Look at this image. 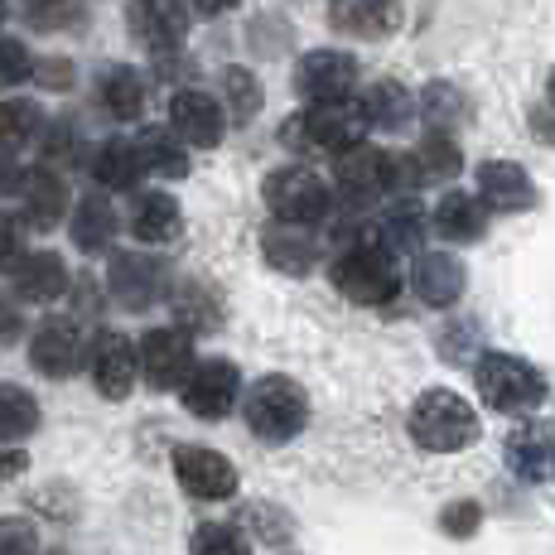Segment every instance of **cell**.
<instances>
[{
  "instance_id": "4316f807",
  "label": "cell",
  "mask_w": 555,
  "mask_h": 555,
  "mask_svg": "<svg viewBox=\"0 0 555 555\" xmlns=\"http://www.w3.org/2000/svg\"><path fill=\"white\" fill-rule=\"evenodd\" d=\"M372 242H382L387 251H421L425 212L415 208V203H391V208L372 222Z\"/></svg>"
},
{
  "instance_id": "5bb4252c",
  "label": "cell",
  "mask_w": 555,
  "mask_h": 555,
  "mask_svg": "<svg viewBox=\"0 0 555 555\" xmlns=\"http://www.w3.org/2000/svg\"><path fill=\"white\" fill-rule=\"evenodd\" d=\"M126 20H131V35L155 53L179 49L184 35H189V5L184 0H131V15Z\"/></svg>"
},
{
  "instance_id": "bcb514c9",
  "label": "cell",
  "mask_w": 555,
  "mask_h": 555,
  "mask_svg": "<svg viewBox=\"0 0 555 555\" xmlns=\"http://www.w3.org/2000/svg\"><path fill=\"white\" fill-rule=\"evenodd\" d=\"M546 92H551V102H555V73H551V82H546Z\"/></svg>"
},
{
  "instance_id": "f6af8a7d",
  "label": "cell",
  "mask_w": 555,
  "mask_h": 555,
  "mask_svg": "<svg viewBox=\"0 0 555 555\" xmlns=\"http://www.w3.org/2000/svg\"><path fill=\"white\" fill-rule=\"evenodd\" d=\"M194 5L203 10V15H222V10H232L237 0H194Z\"/></svg>"
},
{
  "instance_id": "8d00e7d4",
  "label": "cell",
  "mask_w": 555,
  "mask_h": 555,
  "mask_svg": "<svg viewBox=\"0 0 555 555\" xmlns=\"http://www.w3.org/2000/svg\"><path fill=\"white\" fill-rule=\"evenodd\" d=\"M29 73H35V63H29V49L20 44V39H0V92L20 88Z\"/></svg>"
},
{
  "instance_id": "3957f363",
  "label": "cell",
  "mask_w": 555,
  "mask_h": 555,
  "mask_svg": "<svg viewBox=\"0 0 555 555\" xmlns=\"http://www.w3.org/2000/svg\"><path fill=\"white\" fill-rule=\"evenodd\" d=\"M334 285L348 295L353 305H387L391 295L401 291V271H397V256H391L382 242H348L344 251L334 256L328 266Z\"/></svg>"
},
{
  "instance_id": "74e56055",
  "label": "cell",
  "mask_w": 555,
  "mask_h": 555,
  "mask_svg": "<svg viewBox=\"0 0 555 555\" xmlns=\"http://www.w3.org/2000/svg\"><path fill=\"white\" fill-rule=\"evenodd\" d=\"M0 555H39V531L25 517H0Z\"/></svg>"
},
{
  "instance_id": "f35d334b",
  "label": "cell",
  "mask_w": 555,
  "mask_h": 555,
  "mask_svg": "<svg viewBox=\"0 0 555 555\" xmlns=\"http://www.w3.org/2000/svg\"><path fill=\"white\" fill-rule=\"evenodd\" d=\"M194 555H251V551H247V541H242L232 527H198Z\"/></svg>"
},
{
  "instance_id": "ac0fdd59",
  "label": "cell",
  "mask_w": 555,
  "mask_h": 555,
  "mask_svg": "<svg viewBox=\"0 0 555 555\" xmlns=\"http://www.w3.org/2000/svg\"><path fill=\"white\" fill-rule=\"evenodd\" d=\"M478 198H483L488 212H521L537 203V189H531L521 165H512V159H488V165L478 169Z\"/></svg>"
},
{
  "instance_id": "4fadbf2b",
  "label": "cell",
  "mask_w": 555,
  "mask_h": 555,
  "mask_svg": "<svg viewBox=\"0 0 555 555\" xmlns=\"http://www.w3.org/2000/svg\"><path fill=\"white\" fill-rule=\"evenodd\" d=\"M503 459L517 478L527 483H551L555 478V425L551 421H527L507 435Z\"/></svg>"
},
{
  "instance_id": "d4e9b609",
  "label": "cell",
  "mask_w": 555,
  "mask_h": 555,
  "mask_svg": "<svg viewBox=\"0 0 555 555\" xmlns=\"http://www.w3.org/2000/svg\"><path fill=\"white\" fill-rule=\"evenodd\" d=\"M135 155H141L145 175H159V179H184L189 175V151L175 131H159V126L141 131L135 135Z\"/></svg>"
},
{
  "instance_id": "f1b7e54d",
  "label": "cell",
  "mask_w": 555,
  "mask_h": 555,
  "mask_svg": "<svg viewBox=\"0 0 555 555\" xmlns=\"http://www.w3.org/2000/svg\"><path fill=\"white\" fill-rule=\"evenodd\" d=\"M261 247H266V261H271L275 271L305 275L309 266H314V242H309L305 228H295V222H281V228H271L261 237Z\"/></svg>"
},
{
  "instance_id": "e575fe53",
  "label": "cell",
  "mask_w": 555,
  "mask_h": 555,
  "mask_svg": "<svg viewBox=\"0 0 555 555\" xmlns=\"http://www.w3.org/2000/svg\"><path fill=\"white\" fill-rule=\"evenodd\" d=\"M421 116L435 126V131H444V126L459 116V92L450 82H430V88L421 92Z\"/></svg>"
},
{
  "instance_id": "6da1fadb",
  "label": "cell",
  "mask_w": 555,
  "mask_h": 555,
  "mask_svg": "<svg viewBox=\"0 0 555 555\" xmlns=\"http://www.w3.org/2000/svg\"><path fill=\"white\" fill-rule=\"evenodd\" d=\"M362 131H367V121H362V106L353 98L309 102V112L285 121L281 141L305 155H344V151H353V145H362Z\"/></svg>"
},
{
  "instance_id": "2e32d148",
  "label": "cell",
  "mask_w": 555,
  "mask_h": 555,
  "mask_svg": "<svg viewBox=\"0 0 555 555\" xmlns=\"http://www.w3.org/2000/svg\"><path fill=\"white\" fill-rule=\"evenodd\" d=\"M88 367H92V382H98L102 397L121 401L126 391L135 387V348H131V338L116 334V328H102V334L92 338Z\"/></svg>"
},
{
  "instance_id": "7c38bea8",
  "label": "cell",
  "mask_w": 555,
  "mask_h": 555,
  "mask_svg": "<svg viewBox=\"0 0 555 555\" xmlns=\"http://www.w3.org/2000/svg\"><path fill=\"white\" fill-rule=\"evenodd\" d=\"M106 291L116 295L121 309H151L159 295H165V266L151 261V256L116 251L112 271H106Z\"/></svg>"
},
{
  "instance_id": "e0dca14e",
  "label": "cell",
  "mask_w": 555,
  "mask_h": 555,
  "mask_svg": "<svg viewBox=\"0 0 555 555\" xmlns=\"http://www.w3.org/2000/svg\"><path fill=\"white\" fill-rule=\"evenodd\" d=\"M29 362H35L44 377H73L82 362V334L73 319H44L35 328V344H29Z\"/></svg>"
},
{
  "instance_id": "83f0119b",
  "label": "cell",
  "mask_w": 555,
  "mask_h": 555,
  "mask_svg": "<svg viewBox=\"0 0 555 555\" xmlns=\"http://www.w3.org/2000/svg\"><path fill=\"white\" fill-rule=\"evenodd\" d=\"M358 106H362V121L377 126V131H401V126L411 121V112H415L411 92H405L401 82H372V88L362 92Z\"/></svg>"
},
{
  "instance_id": "60d3db41",
  "label": "cell",
  "mask_w": 555,
  "mask_h": 555,
  "mask_svg": "<svg viewBox=\"0 0 555 555\" xmlns=\"http://www.w3.org/2000/svg\"><path fill=\"white\" fill-rule=\"evenodd\" d=\"M15 256H20V228H15V218L0 212V271H10Z\"/></svg>"
},
{
  "instance_id": "9c48e42d",
  "label": "cell",
  "mask_w": 555,
  "mask_h": 555,
  "mask_svg": "<svg viewBox=\"0 0 555 555\" xmlns=\"http://www.w3.org/2000/svg\"><path fill=\"white\" fill-rule=\"evenodd\" d=\"M141 372L155 391L184 387V377L194 372V338L184 328H151L141 338Z\"/></svg>"
},
{
  "instance_id": "ab89813d",
  "label": "cell",
  "mask_w": 555,
  "mask_h": 555,
  "mask_svg": "<svg viewBox=\"0 0 555 555\" xmlns=\"http://www.w3.org/2000/svg\"><path fill=\"white\" fill-rule=\"evenodd\" d=\"M20 328H25V319H20V305L10 300V295H0V348L15 344Z\"/></svg>"
},
{
  "instance_id": "1f68e13d",
  "label": "cell",
  "mask_w": 555,
  "mask_h": 555,
  "mask_svg": "<svg viewBox=\"0 0 555 555\" xmlns=\"http://www.w3.org/2000/svg\"><path fill=\"white\" fill-rule=\"evenodd\" d=\"M102 102L116 121H135L145 112V82L135 68H112L102 78Z\"/></svg>"
},
{
  "instance_id": "4dcf8cb0",
  "label": "cell",
  "mask_w": 555,
  "mask_h": 555,
  "mask_svg": "<svg viewBox=\"0 0 555 555\" xmlns=\"http://www.w3.org/2000/svg\"><path fill=\"white\" fill-rule=\"evenodd\" d=\"M92 175H98V184H106V189H131L135 179L145 175L141 155H135V141H106L98 159H92Z\"/></svg>"
},
{
  "instance_id": "d6986e66",
  "label": "cell",
  "mask_w": 555,
  "mask_h": 555,
  "mask_svg": "<svg viewBox=\"0 0 555 555\" xmlns=\"http://www.w3.org/2000/svg\"><path fill=\"white\" fill-rule=\"evenodd\" d=\"M328 20L353 39H382L401 25V0H334Z\"/></svg>"
},
{
  "instance_id": "5b68a950",
  "label": "cell",
  "mask_w": 555,
  "mask_h": 555,
  "mask_svg": "<svg viewBox=\"0 0 555 555\" xmlns=\"http://www.w3.org/2000/svg\"><path fill=\"white\" fill-rule=\"evenodd\" d=\"M478 397H483L493 411H537L541 401H546V382H541V372L531 367V362L512 358V353H483L478 358Z\"/></svg>"
},
{
  "instance_id": "7bdbcfd3",
  "label": "cell",
  "mask_w": 555,
  "mask_h": 555,
  "mask_svg": "<svg viewBox=\"0 0 555 555\" xmlns=\"http://www.w3.org/2000/svg\"><path fill=\"white\" fill-rule=\"evenodd\" d=\"M474 521H478V507H450L444 512V531H450V537H468V531H474Z\"/></svg>"
},
{
  "instance_id": "ffe728a7",
  "label": "cell",
  "mask_w": 555,
  "mask_h": 555,
  "mask_svg": "<svg viewBox=\"0 0 555 555\" xmlns=\"http://www.w3.org/2000/svg\"><path fill=\"white\" fill-rule=\"evenodd\" d=\"M20 194H25V218L29 228L49 232L59 228V218L68 212V184H63V175H53V169H29L25 184H20Z\"/></svg>"
},
{
  "instance_id": "ee69618b",
  "label": "cell",
  "mask_w": 555,
  "mask_h": 555,
  "mask_svg": "<svg viewBox=\"0 0 555 555\" xmlns=\"http://www.w3.org/2000/svg\"><path fill=\"white\" fill-rule=\"evenodd\" d=\"M25 468V454L20 450H0V478H15Z\"/></svg>"
},
{
  "instance_id": "52a82bcc",
  "label": "cell",
  "mask_w": 555,
  "mask_h": 555,
  "mask_svg": "<svg viewBox=\"0 0 555 555\" xmlns=\"http://www.w3.org/2000/svg\"><path fill=\"white\" fill-rule=\"evenodd\" d=\"M266 208H271L281 222L314 228V222L328 218V189L314 169L285 165V169H275V175H266Z\"/></svg>"
},
{
  "instance_id": "7402d4cb",
  "label": "cell",
  "mask_w": 555,
  "mask_h": 555,
  "mask_svg": "<svg viewBox=\"0 0 555 555\" xmlns=\"http://www.w3.org/2000/svg\"><path fill=\"white\" fill-rule=\"evenodd\" d=\"M68 291V266L53 251H29L25 261H15V295L29 305H49Z\"/></svg>"
},
{
  "instance_id": "b9f144b4",
  "label": "cell",
  "mask_w": 555,
  "mask_h": 555,
  "mask_svg": "<svg viewBox=\"0 0 555 555\" xmlns=\"http://www.w3.org/2000/svg\"><path fill=\"white\" fill-rule=\"evenodd\" d=\"M20 184H25V169L15 165V155L0 145V198L5 194H20Z\"/></svg>"
},
{
  "instance_id": "603a6c76",
  "label": "cell",
  "mask_w": 555,
  "mask_h": 555,
  "mask_svg": "<svg viewBox=\"0 0 555 555\" xmlns=\"http://www.w3.org/2000/svg\"><path fill=\"white\" fill-rule=\"evenodd\" d=\"M435 232L450 242H478L488 232V208L474 194H444L435 208Z\"/></svg>"
},
{
  "instance_id": "9a60e30c",
  "label": "cell",
  "mask_w": 555,
  "mask_h": 555,
  "mask_svg": "<svg viewBox=\"0 0 555 555\" xmlns=\"http://www.w3.org/2000/svg\"><path fill=\"white\" fill-rule=\"evenodd\" d=\"M169 131L184 145H198V151H212L222 141V106L198 88H184L169 98Z\"/></svg>"
},
{
  "instance_id": "484cf974",
  "label": "cell",
  "mask_w": 555,
  "mask_h": 555,
  "mask_svg": "<svg viewBox=\"0 0 555 555\" xmlns=\"http://www.w3.org/2000/svg\"><path fill=\"white\" fill-rule=\"evenodd\" d=\"M179 228H184V218H179V203L169 194H141L131 203V232L141 242H175Z\"/></svg>"
},
{
  "instance_id": "8fae6325",
  "label": "cell",
  "mask_w": 555,
  "mask_h": 555,
  "mask_svg": "<svg viewBox=\"0 0 555 555\" xmlns=\"http://www.w3.org/2000/svg\"><path fill=\"white\" fill-rule=\"evenodd\" d=\"M175 474L189 493L203 498V503H222V498L237 493V468H232L218 450H203V444H179Z\"/></svg>"
},
{
  "instance_id": "30bf717a",
  "label": "cell",
  "mask_w": 555,
  "mask_h": 555,
  "mask_svg": "<svg viewBox=\"0 0 555 555\" xmlns=\"http://www.w3.org/2000/svg\"><path fill=\"white\" fill-rule=\"evenodd\" d=\"M237 391H242V377L228 358L194 362V372L184 377V405L198 421H222L237 405Z\"/></svg>"
},
{
  "instance_id": "836d02e7",
  "label": "cell",
  "mask_w": 555,
  "mask_h": 555,
  "mask_svg": "<svg viewBox=\"0 0 555 555\" xmlns=\"http://www.w3.org/2000/svg\"><path fill=\"white\" fill-rule=\"evenodd\" d=\"M39 131V106L35 102H0V145L29 141Z\"/></svg>"
},
{
  "instance_id": "d6a6232c",
  "label": "cell",
  "mask_w": 555,
  "mask_h": 555,
  "mask_svg": "<svg viewBox=\"0 0 555 555\" xmlns=\"http://www.w3.org/2000/svg\"><path fill=\"white\" fill-rule=\"evenodd\" d=\"M39 425V401L25 387L0 382V440H25Z\"/></svg>"
},
{
  "instance_id": "8992f818",
  "label": "cell",
  "mask_w": 555,
  "mask_h": 555,
  "mask_svg": "<svg viewBox=\"0 0 555 555\" xmlns=\"http://www.w3.org/2000/svg\"><path fill=\"white\" fill-rule=\"evenodd\" d=\"M338 194H344L353 208L362 203L391 194V189L411 184V175H405V159L391 155V151H372V145H353V151L338 155Z\"/></svg>"
},
{
  "instance_id": "7dc6e473",
  "label": "cell",
  "mask_w": 555,
  "mask_h": 555,
  "mask_svg": "<svg viewBox=\"0 0 555 555\" xmlns=\"http://www.w3.org/2000/svg\"><path fill=\"white\" fill-rule=\"evenodd\" d=\"M0 25H5V0H0Z\"/></svg>"
},
{
  "instance_id": "cb8c5ba5",
  "label": "cell",
  "mask_w": 555,
  "mask_h": 555,
  "mask_svg": "<svg viewBox=\"0 0 555 555\" xmlns=\"http://www.w3.org/2000/svg\"><path fill=\"white\" fill-rule=\"evenodd\" d=\"M405 175H411V184H444L459 175V145L444 131L425 135L415 155H405Z\"/></svg>"
},
{
  "instance_id": "d590c367",
  "label": "cell",
  "mask_w": 555,
  "mask_h": 555,
  "mask_svg": "<svg viewBox=\"0 0 555 555\" xmlns=\"http://www.w3.org/2000/svg\"><path fill=\"white\" fill-rule=\"evenodd\" d=\"M222 88H228V102H232V116H237V121H247V116H256V106H261V88H256L251 73L228 68Z\"/></svg>"
},
{
  "instance_id": "44dd1931",
  "label": "cell",
  "mask_w": 555,
  "mask_h": 555,
  "mask_svg": "<svg viewBox=\"0 0 555 555\" xmlns=\"http://www.w3.org/2000/svg\"><path fill=\"white\" fill-rule=\"evenodd\" d=\"M411 285L425 305H454L459 291H464V266L444 251H415Z\"/></svg>"
},
{
  "instance_id": "f546056e",
  "label": "cell",
  "mask_w": 555,
  "mask_h": 555,
  "mask_svg": "<svg viewBox=\"0 0 555 555\" xmlns=\"http://www.w3.org/2000/svg\"><path fill=\"white\" fill-rule=\"evenodd\" d=\"M112 237H116L112 203L98 198V194H88L78 203V212H73V242H78L82 251H102V247H112Z\"/></svg>"
},
{
  "instance_id": "ba28073f",
  "label": "cell",
  "mask_w": 555,
  "mask_h": 555,
  "mask_svg": "<svg viewBox=\"0 0 555 555\" xmlns=\"http://www.w3.org/2000/svg\"><path fill=\"white\" fill-rule=\"evenodd\" d=\"M358 88V63L338 49H314L295 68V92L305 102H348Z\"/></svg>"
},
{
  "instance_id": "277c9868",
  "label": "cell",
  "mask_w": 555,
  "mask_h": 555,
  "mask_svg": "<svg viewBox=\"0 0 555 555\" xmlns=\"http://www.w3.org/2000/svg\"><path fill=\"white\" fill-rule=\"evenodd\" d=\"M242 415H247V430L266 444H285L305 430L309 421V401L305 391L295 387L291 377H261L242 401Z\"/></svg>"
},
{
  "instance_id": "7a4b0ae2",
  "label": "cell",
  "mask_w": 555,
  "mask_h": 555,
  "mask_svg": "<svg viewBox=\"0 0 555 555\" xmlns=\"http://www.w3.org/2000/svg\"><path fill=\"white\" fill-rule=\"evenodd\" d=\"M411 440L430 454H459L478 440V411L459 391L435 387L411 405Z\"/></svg>"
}]
</instances>
